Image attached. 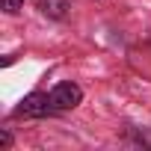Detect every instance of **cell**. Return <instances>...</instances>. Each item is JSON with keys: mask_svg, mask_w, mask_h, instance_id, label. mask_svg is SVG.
<instances>
[{"mask_svg": "<svg viewBox=\"0 0 151 151\" xmlns=\"http://www.w3.org/2000/svg\"><path fill=\"white\" fill-rule=\"evenodd\" d=\"M80 101H83V89L77 83H56L53 92H50L53 110H74Z\"/></svg>", "mask_w": 151, "mask_h": 151, "instance_id": "6da1fadb", "label": "cell"}, {"mask_svg": "<svg viewBox=\"0 0 151 151\" xmlns=\"http://www.w3.org/2000/svg\"><path fill=\"white\" fill-rule=\"evenodd\" d=\"M50 110H53V104H50V95L33 92V95H27V98L18 104L15 116H24V119H42V116H47Z\"/></svg>", "mask_w": 151, "mask_h": 151, "instance_id": "7a4b0ae2", "label": "cell"}, {"mask_svg": "<svg viewBox=\"0 0 151 151\" xmlns=\"http://www.w3.org/2000/svg\"><path fill=\"white\" fill-rule=\"evenodd\" d=\"M42 12L47 18H65V9H68V0H42Z\"/></svg>", "mask_w": 151, "mask_h": 151, "instance_id": "3957f363", "label": "cell"}, {"mask_svg": "<svg viewBox=\"0 0 151 151\" xmlns=\"http://www.w3.org/2000/svg\"><path fill=\"white\" fill-rule=\"evenodd\" d=\"M21 3H24V0H3V12H9V15H15V12L21 9Z\"/></svg>", "mask_w": 151, "mask_h": 151, "instance_id": "277c9868", "label": "cell"}, {"mask_svg": "<svg viewBox=\"0 0 151 151\" xmlns=\"http://www.w3.org/2000/svg\"><path fill=\"white\" fill-rule=\"evenodd\" d=\"M0 145L9 148V145H12V136H9V133H0Z\"/></svg>", "mask_w": 151, "mask_h": 151, "instance_id": "5b68a950", "label": "cell"}]
</instances>
